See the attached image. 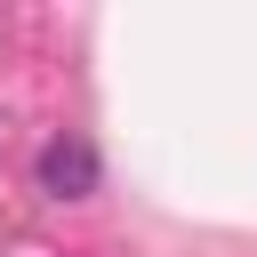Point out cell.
I'll return each instance as SVG.
<instances>
[{"label":"cell","mask_w":257,"mask_h":257,"mask_svg":"<svg viewBox=\"0 0 257 257\" xmlns=\"http://www.w3.org/2000/svg\"><path fill=\"white\" fill-rule=\"evenodd\" d=\"M32 177H40L48 201H80V193H96V145L88 137H56V145H40Z\"/></svg>","instance_id":"1"}]
</instances>
